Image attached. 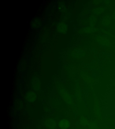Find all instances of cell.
I'll return each mask as SVG.
<instances>
[{
    "label": "cell",
    "instance_id": "cell-1",
    "mask_svg": "<svg viewBox=\"0 0 115 129\" xmlns=\"http://www.w3.org/2000/svg\"><path fill=\"white\" fill-rule=\"evenodd\" d=\"M59 126L61 129H67L70 126V122L68 120L63 119L59 121Z\"/></svg>",
    "mask_w": 115,
    "mask_h": 129
}]
</instances>
